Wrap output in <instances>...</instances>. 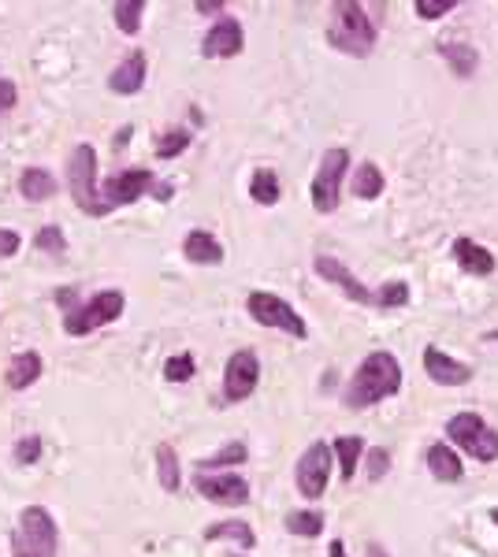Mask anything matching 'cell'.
Listing matches in <instances>:
<instances>
[{"instance_id":"cell-1","label":"cell","mask_w":498,"mask_h":557,"mask_svg":"<svg viewBox=\"0 0 498 557\" xmlns=\"http://www.w3.org/2000/svg\"><path fill=\"white\" fill-rule=\"evenodd\" d=\"M398 390H402V364H398L394 353L376 350L357 364L354 379L346 383L342 402L350 405V409H368V405H380L387 398H394Z\"/></svg>"},{"instance_id":"cell-2","label":"cell","mask_w":498,"mask_h":557,"mask_svg":"<svg viewBox=\"0 0 498 557\" xmlns=\"http://www.w3.org/2000/svg\"><path fill=\"white\" fill-rule=\"evenodd\" d=\"M328 41L331 49L346 52V56H368L376 49V19L368 15L365 4L339 0V4H331Z\"/></svg>"},{"instance_id":"cell-3","label":"cell","mask_w":498,"mask_h":557,"mask_svg":"<svg viewBox=\"0 0 498 557\" xmlns=\"http://www.w3.org/2000/svg\"><path fill=\"white\" fill-rule=\"evenodd\" d=\"M60 532L45 506H27L12 532V557H56Z\"/></svg>"},{"instance_id":"cell-4","label":"cell","mask_w":498,"mask_h":557,"mask_svg":"<svg viewBox=\"0 0 498 557\" xmlns=\"http://www.w3.org/2000/svg\"><path fill=\"white\" fill-rule=\"evenodd\" d=\"M67 190H71V201L86 212V216H108L112 205L101 197V186H97V149L93 145H79L71 160H67Z\"/></svg>"},{"instance_id":"cell-5","label":"cell","mask_w":498,"mask_h":557,"mask_svg":"<svg viewBox=\"0 0 498 557\" xmlns=\"http://www.w3.org/2000/svg\"><path fill=\"white\" fill-rule=\"evenodd\" d=\"M446 439H450V446H458V450H465V454L484 461V465L498 461V431L480 413L450 416L446 420Z\"/></svg>"},{"instance_id":"cell-6","label":"cell","mask_w":498,"mask_h":557,"mask_svg":"<svg viewBox=\"0 0 498 557\" xmlns=\"http://www.w3.org/2000/svg\"><path fill=\"white\" fill-rule=\"evenodd\" d=\"M346 168H350V149H328V153L320 156V164H316V175H313V186H309V197H313V208L316 212H335L342 201V182H346Z\"/></svg>"},{"instance_id":"cell-7","label":"cell","mask_w":498,"mask_h":557,"mask_svg":"<svg viewBox=\"0 0 498 557\" xmlns=\"http://www.w3.org/2000/svg\"><path fill=\"white\" fill-rule=\"evenodd\" d=\"M127 309V298L119 294V290H101V294H93L90 301H82L79 309H71L64 316V331L71 338H82L97 331V327H108L116 324L119 316Z\"/></svg>"},{"instance_id":"cell-8","label":"cell","mask_w":498,"mask_h":557,"mask_svg":"<svg viewBox=\"0 0 498 557\" xmlns=\"http://www.w3.org/2000/svg\"><path fill=\"white\" fill-rule=\"evenodd\" d=\"M246 312L261 327H276V331H287L290 338H305V335H309V324L302 320V312H294V305H290V301H283L279 294H268V290H253V294L246 298Z\"/></svg>"},{"instance_id":"cell-9","label":"cell","mask_w":498,"mask_h":557,"mask_svg":"<svg viewBox=\"0 0 498 557\" xmlns=\"http://www.w3.org/2000/svg\"><path fill=\"white\" fill-rule=\"evenodd\" d=\"M331 465H335V450H331L328 442H313L302 457H298V468H294V483H298V494L316 502V498H324L328 491V480H331Z\"/></svg>"},{"instance_id":"cell-10","label":"cell","mask_w":498,"mask_h":557,"mask_svg":"<svg viewBox=\"0 0 498 557\" xmlns=\"http://www.w3.org/2000/svg\"><path fill=\"white\" fill-rule=\"evenodd\" d=\"M261 383V361L253 350H235L223 368V402H246Z\"/></svg>"},{"instance_id":"cell-11","label":"cell","mask_w":498,"mask_h":557,"mask_svg":"<svg viewBox=\"0 0 498 557\" xmlns=\"http://www.w3.org/2000/svg\"><path fill=\"white\" fill-rule=\"evenodd\" d=\"M194 491L216 506H246L249 502V483L235 472H197Z\"/></svg>"},{"instance_id":"cell-12","label":"cell","mask_w":498,"mask_h":557,"mask_svg":"<svg viewBox=\"0 0 498 557\" xmlns=\"http://www.w3.org/2000/svg\"><path fill=\"white\" fill-rule=\"evenodd\" d=\"M242 49H246V30H242L235 15H220L209 26V34L201 38V56L205 60H227V56H238Z\"/></svg>"},{"instance_id":"cell-13","label":"cell","mask_w":498,"mask_h":557,"mask_svg":"<svg viewBox=\"0 0 498 557\" xmlns=\"http://www.w3.org/2000/svg\"><path fill=\"white\" fill-rule=\"evenodd\" d=\"M153 175L145 168H123L116 175H108L105 186H101V197H105L112 208H123V205H134L138 197H145L153 190Z\"/></svg>"},{"instance_id":"cell-14","label":"cell","mask_w":498,"mask_h":557,"mask_svg":"<svg viewBox=\"0 0 498 557\" xmlns=\"http://www.w3.org/2000/svg\"><path fill=\"white\" fill-rule=\"evenodd\" d=\"M313 268H316V275L324 279V283H331V286H339L342 294L346 298L354 301V305H376V294L368 290L361 279H357L342 260H335V257H328V253H320V257L313 260Z\"/></svg>"},{"instance_id":"cell-15","label":"cell","mask_w":498,"mask_h":557,"mask_svg":"<svg viewBox=\"0 0 498 557\" xmlns=\"http://www.w3.org/2000/svg\"><path fill=\"white\" fill-rule=\"evenodd\" d=\"M424 372H428V379L439 383V387H465V383H472L469 364L454 361V357L446 350H439V346H428V350H424Z\"/></svg>"},{"instance_id":"cell-16","label":"cell","mask_w":498,"mask_h":557,"mask_svg":"<svg viewBox=\"0 0 498 557\" xmlns=\"http://www.w3.org/2000/svg\"><path fill=\"white\" fill-rule=\"evenodd\" d=\"M145 86V52L134 49L131 56H123L116 64V71L108 75V90L119 97H134Z\"/></svg>"},{"instance_id":"cell-17","label":"cell","mask_w":498,"mask_h":557,"mask_svg":"<svg viewBox=\"0 0 498 557\" xmlns=\"http://www.w3.org/2000/svg\"><path fill=\"white\" fill-rule=\"evenodd\" d=\"M454 264H458L465 275H491L495 272V253L484 249L480 242H472V238H458L454 242Z\"/></svg>"},{"instance_id":"cell-18","label":"cell","mask_w":498,"mask_h":557,"mask_svg":"<svg viewBox=\"0 0 498 557\" xmlns=\"http://www.w3.org/2000/svg\"><path fill=\"white\" fill-rule=\"evenodd\" d=\"M41 372H45V361H41V353L23 350V353H15L12 361H8L4 383H8L12 390H27V387H34V383H38Z\"/></svg>"},{"instance_id":"cell-19","label":"cell","mask_w":498,"mask_h":557,"mask_svg":"<svg viewBox=\"0 0 498 557\" xmlns=\"http://www.w3.org/2000/svg\"><path fill=\"white\" fill-rule=\"evenodd\" d=\"M424 461H428V472H432L439 483H458L461 472H465L458 450H454V446H446V442H435V446H428Z\"/></svg>"},{"instance_id":"cell-20","label":"cell","mask_w":498,"mask_h":557,"mask_svg":"<svg viewBox=\"0 0 498 557\" xmlns=\"http://www.w3.org/2000/svg\"><path fill=\"white\" fill-rule=\"evenodd\" d=\"M183 257L190 264H223L220 238H212L209 231H190L183 238Z\"/></svg>"},{"instance_id":"cell-21","label":"cell","mask_w":498,"mask_h":557,"mask_svg":"<svg viewBox=\"0 0 498 557\" xmlns=\"http://www.w3.org/2000/svg\"><path fill=\"white\" fill-rule=\"evenodd\" d=\"M439 52H443V60L458 78H472L480 71V52L465 45V41H439Z\"/></svg>"},{"instance_id":"cell-22","label":"cell","mask_w":498,"mask_h":557,"mask_svg":"<svg viewBox=\"0 0 498 557\" xmlns=\"http://www.w3.org/2000/svg\"><path fill=\"white\" fill-rule=\"evenodd\" d=\"M205 539L216 543V539H227V543H238V550H253L257 546V535L249 528L246 520H220V524H209L205 528Z\"/></svg>"},{"instance_id":"cell-23","label":"cell","mask_w":498,"mask_h":557,"mask_svg":"<svg viewBox=\"0 0 498 557\" xmlns=\"http://www.w3.org/2000/svg\"><path fill=\"white\" fill-rule=\"evenodd\" d=\"M387 190V179H383L380 164H372V160H365L361 168L354 171V182H350V194L361 197V201H376V197Z\"/></svg>"},{"instance_id":"cell-24","label":"cell","mask_w":498,"mask_h":557,"mask_svg":"<svg viewBox=\"0 0 498 557\" xmlns=\"http://www.w3.org/2000/svg\"><path fill=\"white\" fill-rule=\"evenodd\" d=\"M331 450H335V461H339L342 480H354L357 465H361V457H365V442L357 439V435H339V439L331 442Z\"/></svg>"},{"instance_id":"cell-25","label":"cell","mask_w":498,"mask_h":557,"mask_svg":"<svg viewBox=\"0 0 498 557\" xmlns=\"http://www.w3.org/2000/svg\"><path fill=\"white\" fill-rule=\"evenodd\" d=\"M19 194L27 197V201H49V197H56L53 171L27 168V171H23V179H19Z\"/></svg>"},{"instance_id":"cell-26","label":"cell","mask_w":498,"mask_h":557,"mask_svg":"<svg viewBox=\"0 0 498 557\" xmlns=\"http://www.w3.org/2000/svg\"><path fill=\"white\" fill-rule=\"evenodd\" d=\"M157 480L160 487L168 494H175L183 487V468H179V454H175V446H157Z\"/></svg>"},{"instance_id":"cell-27","label":"cell","mask_w":498,"mask_h":557,"mask_svg":"<svg viewBox=\"0 0 498 557\" xmlns=\"http://www.w3.org/2000/svg\"><path fill=\"white\" fill-rule=\"evenodd\" d=\"M249 197L257 201V205L272 208L279 205V175L272 168H257L253 171V179H249Z\"/></svg>"},{"instance_id":"cell-28","label":"cell","mask_w":498,"mask_h":557,"mask_svg":"<svg viewBox=\"0 0 498 557\" xmlns=\"http://www.w3.org/2000/svg\"><path fill=\"white\" fill-rule=\"evenodd\" d=\"M249 461V450H246V442H227L220 454H209V457H201L197 461V468L201 472H223V468H235V465H246Z\"/></svg>"},{"instance_id":"cell-29","label":"cell","mask_w":498,"mask_h":557,"mask_svg":"<svg viewBox=\"0 0 498 557\" xmlns=\"http://www.w3.org/2000/svg\"><path fill=\"white\" fill-rule=\"evenodd\" d=\"M287 532L302 535V539H316L324 532V513L320 509H294V513H287Z\"/></svg>"},{"instance_id":"cell-30","label":"cell","mask_w":498,"mask_h":557,"mask_svg":"<svg viewBox=\"0 0 498 557\" xmlns=\"http://www.w3.org/2000/svg\"><path fill=\"white\" fill-rule=\"evenodd\" d=\"M190 142H194V134L183 127H171L164 130V134H157V142H153V149H157L160 160H171V156H179L190 149Z\"/></svg>"},{"instance_id":"cell-31","label":"cell","mask_w":498,"mask_h":557,"mask_svg":"<svg viewBox=\"0 0 498 557\" xmlns=\"http://www.w3.org/2000/svg\"><path fill=\"white\" fill-rule=\"evenodd\" d=\"M112 12H116V26L127 34V38H134V34L142 30V12H145L142 0H119Z\"/></svg>"},{"instance_id":"cell-32","label":"cell","mask_w":498,"mask_h":557,"mask_svg":"<svg viewBox=\"0 0 498 557\" xmlns=\"http://www.w3.org/2000/svg\"><path fill=\"white\" fill-rule=\"evenodd\" d=\"M194 372H197V361L190 353H175V357L164 361V379H168V383H190Z\"/></svg>"},{"instance_id":"cell-33","label":"cell","mask_w":498,"mask_h":557,"mask_svg":"<svg viewBox=\"0 0 498 557\" xmlns=\"http://www.w3.org/2000/svg\"><path fill=\"white\" fill-rule=\"evenodd\" d=\"M409 301V286L402 279H391L376 290V309H402Z\"/></svg>"},{"instance_id":"cell-34","label":"cell","mask_w":498,"mask_h":557,"mask_svg":"<svg viewBox=\"0 0 498 557\" xmlns=\"http://www.w3.org/2000/svg\"><path fill=\"white\" fill-rule=\"evenodd\" d=\"M34 246H38L41 253H64L67 249L64 227H60V223H45V227L34 234Z\"/></svg>"},{"instance_id":"cell-35","label":"cell","mask_w":498,"mask_h":557,"mask_svg":"<svg viewBox=\"0 0 498 557\" xmlns=\"http://www.w3.org/2000/svg\"><path fill=\"white\" fill-rule=\"evenodd\" d=\"M41 450H45L41 435H23V439L15 442V461H19V465H34L41 457Z\"/></svg>"},{"instance_id":"cell-36","label":"cell","mask_w":498,"mask_h":557,"mask_svg":"<svg viewBox=\"0 0 498 557\" xmlns=\"http://www.w3.org/2000/svg\"><path fill=\"white\" fill-rule=\"evenodd\" d=\"M413 8H417L420 19H428V23H432V19H443L446 12H454V8H458V0H417Z\"/></svg>"},{"instance_id":"cell-37","label":"cell","mask_w":498,"mask_h":557,"mask_svg":"<svg viewBox=\"0 0 498 557\" xmlns=\"http://www.w3.org/2000/svg\"><path fill=\"white\" fill-rule=\"evenodd\" d=\"M368 480L376 483V480H383L387 476V468H391V454L383 450V446H376V450H368Z\"/></svg>"},{"instance_id":"cell-38","label":"cell","mask_w":498,"mask_h":557,"mask_svg":"<svg viewBox=\"0 0 498 557\" xmlns=\"http://www.w3.org/2000/svg\"><path fill=\"white\" fill-rule=\"evenodd\" d=\"M19 246H23V238L15 231H4V227H0V257H15Z\"/></svg>"},{"instance_id":"cell-39","label":"cell","mask_w":498,"mask_h":557,"mask_svg":"<svg viewBox=\"0 0 498 557\" xmlns=\"http://www.w3.org/2000/svg\"><path fill=\"white\" fill-rule=\"evenodd\" d=\"M15 101H19V90H15V82H12V78H0V112L15 108Z\"/></svg>"},{"instance_id":"cell-40","label":"cell","mask_w":498,"mask_h":557,"mask_svg":"<svg viewBox=\"0 0 498 557\" xmlns=\"http://www.w3.org/2000/svg\"><path fill=\"white\" fill-rule=\"evenodd\" d=\"M227 4L223 0H194V12H201V15H220Z\"/></svg>"},{"instance_id":"cell-41","label":"cell","mask_w":498,"mask_h":557,"mask_svg":"<svg viewBox=\"0 0 498 557\" xmlns=\"http://www.w3.org/2000/svg\"><path fill=\"white\" fill-rule=\"evenodd\" d=\"M149 194L157 197V201H171V194H175V186L171 182H153V190Z\"/></svg>"},{"instance_id":"cell-42","label":"cell","mask_w":498,"mask_h":557,"mask_svg":"<svg viewBox=\"0 0 498 557\" xmlns=\"http://www.w3.org/2000/svg\"><path fill=\"white\" fill-rule=\"evenodd\" d=\"M328 557H350L346 554V546H342V539H335V543L328 546Z\"/></svg>"},{"instance_id":"cell-43","label":"cell","mask_w":498,"mask_h":557,"mask_svg":"<svg viewBox=\"0 0 498 557\" xmlns=\"http://www.w3.org/2000/svg\"><path fill=\"white\" fill-rule=\"evenodd\" d=\"M368 557H391V554H387L380 543H372V546H368Z\"/></svg>"},{"instance_id":"cell-44","label":"cell","mask_w":498,"mask_h":557,"mask_svg":"<svg viewBox=\"0 0 498 557\" xmlns=\"http://www.w3.org/2000/svg\"><path fill=\"white\" fill-rule=\"evenodd\" d=\"M131 134H134L131 127H123V130H119V134H116V145H127V138H131Z\"/></svg>"},{"instance_id":"cell-45","label":"cell","mask_w":498,"mask_h":557,"mask_svg":"<svg viewBox=\"0 0 498 557\" xmlns=\"http://www.w3.org/2000/svg\"><path fill=\"white\" fill-rule=\"evenodd\" d=\"M491 520H495V528H498V506H495V509H491Z\"/></svg>"}]
</instances>
